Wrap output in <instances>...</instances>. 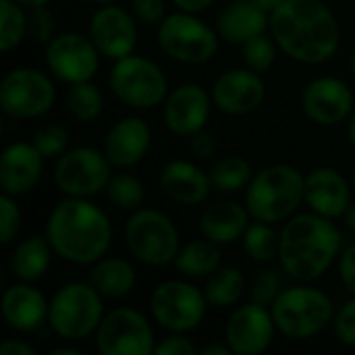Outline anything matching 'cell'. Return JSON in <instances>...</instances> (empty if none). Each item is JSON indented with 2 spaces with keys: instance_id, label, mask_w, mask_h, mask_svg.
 Listing matches in <instances>:
<instances>
[{
  "instance_id": "obj_5",
  "label": "cell",
  "mask_w": 355,
  "mask_h": 355,
  "mask_svg": "<svg viewBox=\"0 0 355 355\" xmlns=\"http://www.w3.org/2000/svg\"><path fill=\"white\" fill-rule=\"evenodd\" d=\"M270 312L277 331L283 337L304 341L322 333L331 324L335 308L324 291L310 285H295L279 293Z\"/></svg>"
},
{
  "instance_id": "obj_16",
  "label": "cell",
  "mask_w": 355,
  "mask_h": 355,
  "mask_svg": "<svg viewBox=\"0 0 355 355\" xmlns=\"http://www.w3.org/2000/svg\"><path fill=\"white\" fill-rule=\"evenodd\" d=\"M275 318L266 306L250 302L239 306L227 320L225 343L239 355H258L266 352L275 339Z\"/></svg>"
},
{
  "instance_id": "obj_6",
  "label": "cell",
  "mask_w": 355,
  "mask_h": 355,
  "mask_svg": "<svg viewBox=\"0 0 355 355\" xmlns=\"http://www.w3.org/2000/svg\"><path fill=\"white\" fill-rule=\"evenodd\" d=\"M104 297L89 283H67L50 300L48 324L64 341H79L98 331Z\"/></svg>"
},
{
  "instance_id": "obj_51",
  "label": "cell",
  "mask_w": 355,
  "mask_h": 355,
  "mask_svg": "<svg viewBox=\"0 0 355 355\" xmlns=\"http://www.w3.org/2000/svg\"><path fill=\"white\" fill-rule=\"evenodd\" d=\"M48 355H81V352L75 347H56V349H50Z\"/></svg>"
},
{
  "instance_id": "obj_13",
  "label": "cell",
  "mask_w": 355,
  "mask_h": 355,
  "mask_svg": "<svg viewBox=\"0 0 355 355\" xmlns=\"http://www.w3.org/2000/svg\"><path fill=\"white\" fill-rule=\"evenodd\" d=\"M96 335V352L102 355L154 354V331L135 308H114L104 314Z\"/></svg>"
},
{
  "instance_id": "obj_8",
  "label": "cell",
  "mask_w": 355,
  "mask_h": 355,
  "mask_svg": "<svg viewBox=\"0 0 355 355\" xmlns=\"http://www.w3.org/2000/svg\"><path fill=\"white\" fill-rule=\"evenodd\" d=\"M108 87L125 106L137 110L160 106L168 96L164 71L154 60L135 54L114 60L108 73Z\"/></svg>"
},
{
  "instance_id": "obj_25",
  "label": "cell",
  "mask_w": 355,
  "mask_h": 355,
  "mask_svg": "<svg viewBox=\"0 0 355 355\" xmlns=\"http://www.w3.org/2000/svg\"><path fill=\"white\" fill-rule=\"evenodd\" d=\"M270 27V15L250 0L229 2L216 17L218 37L227 44H245L248 40L266 33Z\"/></svg>"
},
{
  "instance_id": "obj_55",
  "label": "cell",
  "mask_w": 355,
  "mask_h": 355,
  "mask_svg": "<svg viewBox=\"0 0 355 355\" xmlns=\"http://www.w3.org/2000/svg\"><path fill=\"white\" fill-rule=\"evenodd\" d=\"M92 2H96V4H100V6H102V4H114L116 0H92Z\"/></svg>"
},
{
  "instance_id": "obj_33",
  "label": "cell",
  "mask_w": 355,
  "mask_h": 355,
  "mask_svg": "<svg viewBox=\"0 0 355 355\" xmlns=\"http://www.w3.org/2000/svg\"><path fill=\"white\" fill-rule=\"evenodd\" d=\"M67 108L75 121L92 123L102 114V108H104L102 92L92 81L75 83V85H71V89L67 94Z\"/></svg>"
},
{
  "instance_id": "obj_28",
  "label": "cell",
  "mask_w": 355,
  "mask_h": 355,
  "mask_svg": "<svg viewBox=\"0 0 355 355\" xmlns=\"http://www.w3.org/2000/svg\"><path fill=\"white\" fill-rule=\"evenodd\" d=\"M52 254L54 252L46 235H33V237L23 239L12 250V256L8 262L12 277L23 283H35L48 270Z\"/></svg>"
},
{
  "instance_id": "obj_36",
  "label": "cell",
  "mask_w": 355,
  "mask_h": 355,
  "mask_svg": "<svg viewBox=\"0 0 355 355\" xmlns=\"http://www.w3.org/2000/svg\"><path fill=\"white\" fill-rule=\"evenodd\" d=\"M277 42L272 35L260 33L252 40H248L245 44H241V58L243 64L256 73H268L275 64L277 58Z\"/></svg>"
},
{
  "instance_id": "obj_17",
  "label": "cell",
  "mask_w": 355,
  "mask_h": 355,
  "mask_svg": "<svg viewBox=\"0 0 355 355\" xmlns=\"http://www.w3.org/2000/svg\"><path fill=\"white\" fill-rule=\"evenodd\" d=\"M302 106L312 123L320 127H333L352 116L354 94L339 77H316L306 85L302 94Z\"/></svg>"
},
{
  "instance_id": "obj_49",
  "label": "cell",
  "mask_w": 355,
  "mask_h": 355,
  "mask_svg": "<svg viewBox=\"0 0 355 355\" xmlns=\"http://www.w3.org/2000/svg\"><path fill=\"white\" fill-rule=\"evenodd\" d=\"M250 2H254L256 6H260L262 10H266V12L270 15V12H275V10L281 6L285 0H250Z\"/></svg>"
},
{
  "instance_id": "obj_31",
  "label": "cell",
  "mask_w": 355,
  "mask_h": 355,
  "mask_svg": "<svg viewBox=\"0 0 355 355\" xmlns=\"http://www.w3.org/2000/svg\"><path fill=\"white\" fill-rule=\"evenodd\" d=\"M254 175L256 173L252 164L243 156H233V154L218 158L208 173L212 189L220 193H237L245 189L250 181L254 179Z\"/></svg>"
},
{
  "instance_id": "obj_30",
  "label": "cell",
  "mask_w": 355,
  "mask_h": 355,
  "mask_svg": "<svg viewBox=\"0 0 355 355\" xmlns=\"http://www.w3.org/2000/svg\"><path fill=\"white\" fill-rule=\"evenodd\" d=\"M245 289H248V281H245V275L239 268H233V266L220 268L218 266L208 277L202 291L206 295L208 306H212V308H231L243 297Z\"/></svg>"
},
{
  "instance_id": "obj_48",
  "label": "cell",
  "mask_w": 355,
  "mask_h": 355,
  "mask_svg": "<svg viewBox=\"0 0 355 355\" xmlns=\"http://www.w3.org/2000/svg\"><path fill=\"white\" fill-rule=\"evenodd\" d=\"M200 354L204 355H229L233 354V349L229 345H208V347H202Z\"/></svg>"
},
{
  "instance_id": "obj_37",
  "label": "cell",
  "mask_w": 355,
  "mask_h": 355,
  "mask_svg": "<svg viewBox=\"0 0 355 355\" xmlns=\"http://www.w3.org/2000/svg\"><path fill=\"white\" fill-rule=\"evenodd\" d=\"M31 144L44 158H58L69 146V131L60 123H44L35 129Z\"/></svg>"
},
{
  "instance_id": "obj_54",
  "label": "cell",
  "mask_w": 355,
  "mask_h": 355,
  "mask_svg": "<svg viewBox=\"0 0 355 355\" xmlns=\"http://www.w3.org/2000/svg\"><path fill=\"white\" fill-rule=\"evenodd\" d=\"M349 64H352V73H354V79H355V46H354V50H352V56H349Z\"/></svg>"
},
{
  "instance_id": "obj_7",
  "label": "cell",
  "mask_w": 355,
  "mask_h": 355,
  "mask_svg": "<svg viewBox=\"0 0 355 355\" xmlns=\"http://www.w3.org/2000/svg\"><path fill=\"white\" fill-rule=\"evenodd\" d=\"M125 245L137 262L146 266H166L175 262L181 239L175 223L164 212L139 208L127 218Z\"/></svg>"
},
{
  "instance_id": "obj_11",
  "label": "cell",
  "mask_w": 355,
  "mask_h": 355,
  "mask_svg": "<svg viewBox=\"0 0 355 355\" xmlns=\"http://www.w3.org/2000/svg\"><path fill=\"white\" fill-rule=\"evenodd\" d=\"M112 164L104 152L92 146H77L58 156L54 164V185L71 198H92L106 189Z\"/></svg>"
},
{
  "instance_id": "obj_47",
  "label": "cell",
  "mask_w": 355,
  "mask_h": 355,
  "mask_svg": "<svg viewBox=\"0 0 355 355\" xmlns=\"http://www.w3.org/2000/svg\"><path fill=\"white\" fill-rule=\"evenodd\" d=\"M171 2L183 12H200L206 10L214 0H171Z\"/></svg>"
},
{
  "instance_id": "obj_43",
  "label": "cell",
  "mask_w": 355,
  "mask_h": 355,
  "mask_svg": "<svg viewBox=\"0 0 355 355\" xmlns=\"http://www.w3.org/2000/svg\"><path fill=\"white\" fill-rule=\"evenodd\" d=\"M200 349L193 345L191 339L185 337V333H173L164 339H160L154 347L156 355H193Z\"/></svg>"
},
{
  "instance_id": "obj_38",
  "label": "cell",
  "mask_w": 355,
  "mask_h": 355,
  "mask_svg": "<svg viewBox=\"0 0 355 355\" xmlns=\"http://www.w3.org/2000/svg\"><path fill=\"white\" fill-rule=\"evenodd\" d=\"M281 291H283V289H281V277H279V272L272 270V268L260 270V272L252 279L250 289H248L250 302H256V304L266 306V308H270V306L275 304V300L279 297Z\"/></svg>"
},
{
  "instance_id": "obj_46",
  "label": "cell",
  "mask_w": 355,
  "mask_h": 355,
  "mask_svg": "<svg viewBox=\"0 0 355 355\" xmlns=\"http://www.w3.org/2000/svg\"><path fill=\"white\" fill-rule=\"evenodd\" d=\"M0 354L2 355H35V347L19 341V339H6L0 345Z\"/></svg>"
},
{
  "instance_id": "obj_23",
  "label": "cell",
  "mask_w": 355,
  "mask_h": 355,
  "mask_svg": "<svg viewBox=\"0 0 355 355\" xmlns=\"http://www.w3.org/2000/svg\"><path fill=\"white\" fill-rule=\"evenodd\" d=\"M158 183L162 193L181 206H198L208 200L212 183L208 173L187 160H171L160 168Z\"/></svg>"
},
{
  "instance_id": "obj_56",
  "label": "cell",
  "mask_w": 355,
  "mask_h": 355,
  "mask_svg": "<svg viewBox=\"0 0 355 355\" xmlns=\"http://www.w3.org/2000/svg\"><path fill=\"white\" fill-rule=\"evenodd\" d=\"M352 183H354V189H355V168H354V175H352Z\"/></svg>"
},
{
  "instance_id": "obj_18",
  "label": "cell",
  "mask_w": 355,
  "mask_h": 355,
  "mask_svg": "<svg viewBox=\"0 0 355 355\" xmlns=\"http://www.w3.org/2000/svg\"><path fill=\"white\" fill-rule=\"evenodd\" d=\"M266 98V85L260 73L252 69H229L220 73L212 85V102L231 116L254 112Z\"/></svg>"
},
{
  "instance_id": "obj_15",
  "label": "cell",
  "mask_w": 355,
  "mask_h": 355,
  "mask_svg": "<svg viewBox=\"0 0 355 355\" xmlns=\"http://www.w3.org/2000/svg\"><path fill=\"white\" fill-rule=\"evenodd\" d=\"M137 19L129 8L116 4H102L89 19L87 35L102 56L119 60L133 54L137 44Z\"/></svg>"
},
{
  "instance_id": "obj_35",
  "label": "cell",
  "mask_w": 355,
  "mask_h": 355,
  "mask_svg": "<svg viewBox=\"0 0 355 355\" xmlns=\"http://www.w3.org/2000/svg\"><path fill=\"white\" fill-rule=\"evenodd\" d=\"M27 35V12L15 0H0V48L10 52Z\"/></svg>"
},
{
  "instance_id": "obj_20",
  "label": "cell",
  "mask_w": 355,
  "mask_h": 355,
  "mask_svg": "<svg viewBox=\"0 0 355 355\" xmlns=\"http://www.w3.org/2000/svg\"><path fill=\"white\" fill-rule=\"evenodd\" d=\"M304 202L308 208L324 218H341L352 206L349 183L337 168L318 166L306 175Z\"/></svg>"
},
{
  "instance_id": "obj_39",
  "label": "cell",
  "mask_w": 355,
  "mask_h": 355,
  "mask_svg": "<svg viewBox=\"0 0 355 355\" xmlns=\"http://www.w3.org/2000/svg\"><path fill=\"white\" fill-rule=\"evenodd\" d=\"M27 35L37 44H48L56 35V15L46 4L27 10Z\"/></svg>"
},
{
  "instance_id": "obj_50",
  "label": "cell",
  "mask_w": 355,
  "mask_h": 355,
  "mask_svg": "<svg viewBox=\"0 0 355 355\" xmlns=\"http://www.w3.org/2000/svg\"><path fill=\"white\" fill-rule=\"evenodd\" d=\"M345 225H347V229L352 231L355 235V204H352L349 208H347V212H345Z\"/></svg>"
},
{
  "instance_id": "obj_9",
  "label": "cell",
  "mask_w": 355,
  "mask_h": 355,
  "mask_svg": "<svg viewBox=\"0 0 355 355\" xmlns=\"http://www.w3.org/2000/svg\"><path fill=\"white\" fill-rule=\"evenodd\" d=\"M218 31L206 21L198 19L196 12H173L158 25L160 50L183 64L208 62L218 50Z\"/></svg>"
},
{
  "instance_id": "obj_14",
  "label": "cell",
  "mask_w": 355,
  "mask_h": 355,
  "mask_svg": "<svg viewBox=\"0 0 355 355\" xmlns=\"http://www.w3.org/2000/svg\"><path fill=\"white\" fill-rule=\"evenodd\" d=\"M46 67L48 71L64 83L89 81L100 67V50L89 35L77 31L56 33L46 44Z\"/></svg>"
},
{
  "instance_id": "obj_29",
  "label": "cell",
  "mask_w": 355,
  "mask_h": 355,
  "mask_svg": "<svg viewBox=\"0 0 355 355\" xmlns=\"http://www.w3.org/2000/svg\"><path fill=\"white\" fill-rule=\"evenodd\" d=\"M218 266H220L218 243L206 237L185 243L175 258V268L183 277H191V279L210 277Z\"/></svg>"
},
{
  "instance_id": "obj_21",
  "label": "cell",
  "mask_w": 355,
  "mask_h": 355,
  "mask_svg": "<svg viewBox=\"0 0 355 355\" xmlns=\"http://www.w3.org/2000/svg\"><path fill=\"white\" fill-rule=\"evenodd\" d=\"M44 171V156L33 144L15 141L0 156V187L12 198L29 193Z\"/></svg>"
},
{
  "instance_id": "obj_34",
  "label": "cell",
  "mask_w": 355,
  "mask_h": 355,
  "mask_svg": "<svg viewBox=\"0 0 355 355\" xmlns=\"http://www.w3.org/2000/svg\"><path fill=\"white\" fill-rule=\"evenodd\" d=\"M106 200L119 208V210H127V212H135L144 206V200H146V187L144 183L133 177V175H127V173H121V175H112L106 189Z\"/></svg>"
},
{
  "instance_id": "obj_3",
  "label": "cell",
  "mask_w": 355,
  "mask_h": 355,
  "mask_svg": "<svg viewBox=\"0 0 355 355\" xmlns=\"http://www.w3.org/2000/svg\"><path fill=\"white\" fill-rule=\"evenodd\" d=\"M343 237L331 218L316 212L293 214L281 231L279 262L302 283L320 279L341 256Z\"/></svg>"
},
{
  "instance_id": "obj_10",
  "label": "cell",
  "mask_w": 355,
  "mask_h": 355,
  "mask_svg": "<svg viewBox=\"0 0 355 355\" xmlns=\"http://www.w3.org/2000/svg\"><path fill=\"white\" fill-rule=\"evenodd\" d=\"M206 295L185 281H162L150 295L152 318L171 333H189L206 316Z\"/></svg>"
},
{
  "instance_id": "obj_41",
  "label": "cell",
  "mask_w": 355,
  "mask_h": 355,
  "mask_svg": "<svg viewBox=\"0 0 355 355\" xmlns=\"http://www.w3.org/2000/svg\"><path fill=\"white\" fill-rule=\"evenodd\" d=\"M129 10L144 25H160L166 17L164 0H129Z\"/></svg>"
},
{
  "instance_id": "obj_1",
  "label": "cell",
  "mask_w": 355,
  "mask_h": 355,
  "mask_svg": "<svg viewBox=\"0 0 355 355\" xmlns=\"http://www.w3.org/2000/svg\"><path fill=\"white\" fill-rule=\"evenodd\" d=\"M268 29L279 48L304 64L331 60L341 44L337 17L322 0H285L270 12Z\"/></svg>"
},
{
  "instance_id": "obj_24",
  "label": "cell",
  "mask_w": 355,
  "mask_h": 355,
  "mask_svg": "<svg viewBox=\"0 0 355 355\" xmlns=\"http://www.w3.org/2000/svg\"><path fill=\"white\" fill-rule=\"evenodd\" d=\"M50 304L31 283H15L2 293V316L19 333H33L48 322Z\"/></svg>"
},
{
  "instance_id": "obj_53",
  "label": "cell",
  "mask_w": 355,
  "mask_h": 355,
  "mask_svg": "<svg viewBox=\"0 0 355 355\" xmlns=\"http://www.w3.org/2000/svg\"><path fill=\"white\" fill-rule=\"evenodd\" d=\"M15 2H19V4H21V6H25V8H33V6L48 4L50 0H15Z\"/></svg>"
},
{
  "instance_id": "obj_40",
  "label": "cell",
  "mask_w": 355,
  "mask_h": 355,
  "mask_svg": "<svg viewBox=\"0 0 355 355\" xmlns=\"http://www.w3.org/2000/svg\"><path fill=\"white\" fill-rule=\"evenodd\" d=\"M21 231V210L12 196H0V243L8 245Z\"/></svg>"
},
{
  "instance_id": "obj_42",
  "label": "cell",
  "mask_w": 355,
  "mask_h": 355,
  "mask_svg": "<svg viewBox=\"0 0 355 355\" xmlns=\"http://www.w3.org/2000/svg\"><path fill=\"white\" fill-rule=\"evenodd\" d=\"M335 335L339 343L355 347V297L347 302L335 316Z\"/></svg>"
},
{
  "instance_id": "obj_22",
  "label": "cell",
  "mask_w": 355,
  "mask_h": 355,
  "mask_svg": "<svg viewBox=\"0 0 355 355\" xmlns=\"http://www.w3.org/2000/svg\"><path fill=\"white\" fill-rule=\"evenodd\" d=\"M152 146L150 125L139 116L116 121L104 139V154L116 168H131L144 160Z\"/></svg>"
},
{
  "instance_id": "obj_12",
  "label": "cell",
  "mask_w": 355,
  "mask_h": 355,
  "mask_svg": "<svg viewBox=\"0 0 355 355\" xmlns=\"http://www.w3.org/2000/svg\"><path fill=\"white\" fill-rule=\"evenodd\" d=\"M56 100L52 79L31 67H17L8 71L0 83V106L6 116L37 119L46 114Z\"/></svg>"
},
{
  "instance_id": "obj_19",
  "label": "cell",
  "mask_w": 355,
  "mask_h": 355,
  "mask_svg": "<svg viewBox=\"0 0 355 355\" xmlns=\"http://www.w3.org/2000/svg\"><path fill=\"white\" fill-rule=\"evenodd\" d=\"M212 96L198 83H181L168 92L164 100L162 119L171 133L179 137H191L202 131L210 116Z\"/></svg>"
},
{
  "instance_id": "obj_52",
  "label": "cell",
  "mask_w": 355,
  "mask_h": 355,
  "mask_svg": "<svg viewBox=\"0 0 355 355\" xmlns=\"http://www.w3.org/2000/svg\"><path fill=\"white\" fill-rule=\"evenodd\" d=\"M347 137H349V144L355 148V110L349 116V123H347Z\"/></svg>"
},
{
  "instance_id": "obj_2",
  "label": "cell",
  "mask_w": 355,
  "mask_h": 355,
  "mask_svg": "<svg viewBox=\"0 0 355 355\" xmlns=\"http://www.w3.org/2000/svg\"><path fill=\"white\" fill-rule=\"evenodd\" d=\"M44 235L58 258L79 266L104 258L112 243V227L104 210L87 198L71 196L52 208Z\"/></svg>"
},
{
  "instance_id": "obj_45",
  "label": "cell",
  "mask_w": 355,
  "mask_h": 355,
  "mask_svg": "<svg viewBox=\"0 0 355 355\" xmlns=\"http://www.w3.org/2000/svg\"><path fill=\"white\" fill-rule=\"evenodd\" d=\"M339 277L345 289L355 297V243L345 248L339 256Z\"/></svg>"
},
{
  "instance_id": "obj_26",
  "label": "cell",
  "mask_w": 355,
  "mask_h": 355,
  "mask_svg": "<svg viewBox=\"0 0 355 355\" xmlns=\"http://www.w3.org/2000/svg\"><path fill=\"white\" fill-rule=\"evenodd\" d=\"M248 227H250V210L231 200L212 202L200 218L202 235L218 245L239 241L248 231Z\"/></svg>"
},
{
  "instance_id": "obj_32",
  "label": "cell",
  "mask_w": 355,
  "mask_h": 355,
  "mask_svg": "<svg viewBox=\"0 0 355 355\" xmlns=\"http://www.w3.org/2000/svg\"><path fill=\"white\" fill-rule=\"evenodd\" d=\"M241 243H243V250L250 256V260L266 264V262H272L275 258H279L281 233H277L270 223L256 220L243 233Z\"/></svg>"
},
{
  "instance_id": "obj_4",
  "label": "cell",
  "mask_w": 355,
  "mask_h": 355,
  "mask_svg": "<svg viewBox=\"0 0 355 355\" xmlns=\"http://www.w3.org/2000/svg\"><path fill=\"white\" fill-rule=\"evenodd\" d=\"M306 175L291 164H270L254 175L245 187V208L254 220H289L304 202Z\"/></svg>"
},
{
  "instance_id": "obj_44",
  "label": "cell",
  "mask_w": 355,
  "mask_h": 355,
  "mask_svg": "<svg viewBox=\"0 0 355 355\" xmlns=\"http://www.w3.org/2000/svg\"><path fill=\"white\" fill-rule=\"evenodd\" d=\"M189 150L200 160H210L216 154V139L210 131L202 129L189 137Z\"/></svg>"
},
{
  "instance_id": "obj_27",
  "label": "cell",
  "mask_w": 355,
  "mask_h": 355,
  "mask_svg": "<svg viewBox=\"0 0 355 355\" xmlns=\"http://www.w3.org/2000/svg\"><path fill=\"white\" fill-rule=\"evenodd\" d=\"M137 275L131 262L125 258H100L87 272V283L104 300H121L135 287Z\"/></svg>"
}]
</instances>
